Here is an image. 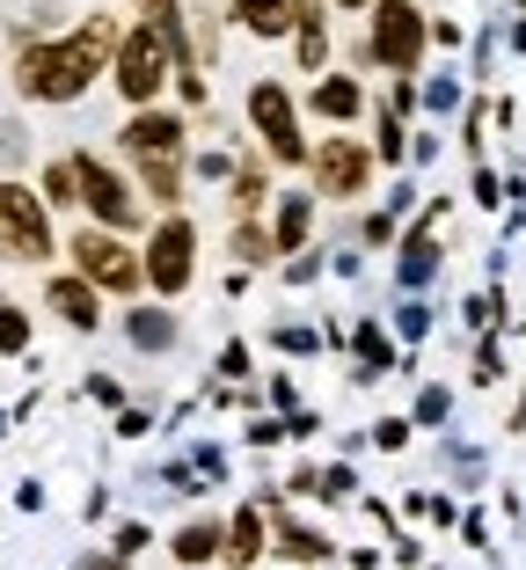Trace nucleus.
<instances>
[{
	"label": "nucleus",
	"mask_w": 526,
	"mask_h": 570,
	"mask_svg": "<svg viewBox=\"0 0 526 570\" xmlns=\"http://www.w3.org/2000/svg\"><path fill=\"white\" fill-rule=\"evenodd\" d=\"M118 51V37H110V16H88L73 37H59V45H30L16 59V88L30 102H73L88 81L102 73V59Z\"/></svg>",
	"instance_id": "obj_1"
},
{
	"label": "nucleus",
	"mask_w": 526,
	"mask_h": 570,
	"mask_svg": "<svg viewBox=\"0 0 526 570\" xmlns=\"http://www.w3.org/2000/svg\"><path fill=\"white\" fill-rule=\"evenodd\" d=\"M110 59H118V96L125 102H153L161 96V81H169V37L161 30H147V22H139V30H125L118 37V51H110Z\"/></svg>",
	"instance_id": "obj_2"
},
{
	"label": "nucleus",
	"mask_w": 526,
	"mask_h": 570,
	"mask_svg": "<svg viewBox=\"0 0 526 570\" xmlns=\"http://www.w3.org/2000/svg\"><path fill=\"white\" fill-rule=\"evenodd\" d=\"M0 256H16V264H44V256H51L44 198L22 190V184H0Z\"/></svg>",
	"instance_id": "obj_3"
},
{
	"label": "nucleus",
	"mask_w": 526,
	"mask_h": 570,
	"mask_svg": "<svg viewBox=\"0 0 526 570\" xmlns=\"http://www.w3.org/2000/svg\"><path fill=\"white\" fill-rule=\"evenodd\" d=\"M417 51H425V22H417V8H409V0H380V22H374V45H366V59L409 73V67H417Z\"/></svg>",
	"instance_id": "obj_4"
},
{
	"label": "nucleus",
	"mask_w": 526,
	"mask_h": 570,
	"mask_svg": "<svg viewBox=\"0 0 526 570\" xmlns=\"http://www.w3.org/2000/svg\"><path fill=\"white\" fill-rule=\"evenodd\" d=\"M73 256H81V278L88 285H110V293H132L147 271H139V256L125 249L118 235H102V227H88L81 242H73Z\"/></svg>",
	"instance_id": "obj_5"
},
{
	"label": "nucleus",
	"mask_w": 526,
	"mask_h": 570,
	"mask_svg": "<svg viewBox=\"0 0 526 570\" xmlns=\"http://www.w3.org/2000/svg\"><path fill=\"white\" fill-rule=\"evenodd\" d=\"M249 118L264 132V147H271V161H300V118H292V96L278 81L249 88Z\"/></svg>",
	"instance_id": "obj_6"
},
{
	"label": "nucleus",
	"mask_w": 526,
	"mask_h": 570,
	"mask_svg": "<svg viewBox=\"0 0 526 570\" xmlns=\"http://www.w3.org/2000/svg\"><path fill=\"white\" fill-rule=\"evenodd\" d=\"M73 184H81V205L102 219V227H132V190H125V176H110V168L96 161V154H73Z\"/></svg>",
	"instance_id": "obj_7"
},
{
	"label": "nucleus",
	"mask_w": 526,
	"mask_h": 570,
	"mask_svg": "<svg viewBox=\"0 0 526 570\" xmlns=\"http://www.w3.org/2000/svg\"><path fill=\"white\" fill-rule=\"evenodd\" d=\"M190 256H198V235H190V219H161V235H153V249H147V264H139V271H147L161 293H183L190 271H198Z\"/></svg>",
	"instance_id": "obj_8"
},
{
	"label": "nucleus",
	"mask_w": 526,
	"mask_h": 570,
	"mask_svg": "<svg viewBox=\"0 0 526 570\" xmlns=\"http://www.w3.org/2000/svg\"><path fill=\"white\" fill-rule=\"evenodd\" d=\"M366 176H374V154L358 147V139H322V147H315V184H322V198H358Z\"/></svg>",
	"instance_id": "obj_9"
},
{
	"label": "nucleus",
	"mask_w": 526,
	"mask_h": 570,
	"mask_svg": "<svg viewBox=\"0 0 526 570\" xmlns=\"http://www.w3.org/2000/svg\"><path fill=\"white\" fill-rule=\"evenodd\" d=\"M125 147H132L139 161H176V147H183V118H161V110H147V118L125 125Z\"/></svg>",
	"instance_id": "obj_10"
},
{
	"label": "nucleus",
	"mask_w": 526,
	"mask_h": 570,
	"mask_svg": "<svg viewBox=\"0 0 526 570\" xmlns=\"http://www.w3.org/2000/svg\"><path fill=\"white\" fill-rule=\"evenodd\" d=\"M227 16L249 22L256 37H286L292 30V0H227Z\"/></svg>",
	"instance_id": "obj_11"
},
{
	"label": "nucleus",
	"mask_w": 526,
	"mask_h": 570,
	"mask_svg": "<svg viewBox=\"0 0 526 570\" xmlns=\"http://www.w3.org/2000/svg\"><path fill=\"white\" fill-rule=\"evenodd\" d=\"M51 307H59V315L73 322V330H96V285L88 278H51Z\"/></svg>",
	"instance_id": "obj_12"
},
{
	"label": "nucleus",
	"mask_w": 526,
	"mask_h": 570,
	"mask_svg": "<svg viewBox=\"0 0 526 570\" xmlns=\"http://www.w3.org/2000/svg\"><path fill=\"white\" fill-rule=\"evenodd\" d=\"M125 336H132L139 352H169V344H176V322L161 315V307H139V315H125Z\"/></svg>",
	"instance_id": "obj_13"
},
{
	"label": "nucleus",
	"mask_w": 526,
	"mask_h": 570,
	"mask_svg": "<svg viewBox=\"0 0 526 570\" xmlns=\"http://www.w3.org/2000/svg\"><path fill=\"white\" fill-rule=\"evenodd\" d=\"M227 563H256V556H264V520H256V512H249V504H241V512H235V527H227Z\"/></svg>",
	"instance_id": "obj_14"
},
{
	"label": "nucleus",
	"mask_w": 526,
	"mask_h": 570,
	"mask_svg": "<svg viewBox=\"0 0 526 570\" xmlns=\"http://www.w3.org/2000/svg\"><path fill=\"white\" fill-rule=\"evenodd\" d=\"M278 556H286V563H322L329 541H322V534H307L300 520H278Z\"/></svg>",
	"instance_id": "obj_15"
},
{
	"label": "nucleus",
	"mask_w": 526,
	"mask_h": 570,
	"mask_svg": "<svg viewBox=\"0 0 526 570\" xmlns=\"http://www.w3.org/2000/svg\"><path fill=\"white\" fill-rule=\"evenodd\" d=\"M307 102H315V118H337L344 125V118H358V81H322Z\"/></svg>",
	"instance_id": "obj_16"
},
{
	"label": "nucleus",
	"mask_w": 526,
	"mask_h": 570,
	"mask_svg": "<svg viewBox=\"0 0 526 570\" xmlns=\"http://www.w3.org/2000/svg\"><path fill=\"white\" fill-rule=\"evenodd\" d=\"M431 271H439V249H431V235H409V242H403V285H425Z\"/></svg>",
	"instance_id": "obj_17"
},
{
	"label": "nucleus",
	"mask_w": 526,
	"mask_h": 570,
	"mask_svg": "<svg viewBox=\"0 0 526 570\" xmlns=\"http://www.w3.org/2000/svg\"><path fill=\"white\" fill-rule=\"evenodd\" d=\"M205 556H220V527H183L176 534V563H205Z\"/></svg>",
	"instance_id": "obj_18"
},
{
	"label": "nucleus",
	"mask_w": 526,
	"mask_h": 570,
	"mask_svg": "<svg viewBox=\"0 0 526 570\" xmlns=\"http://www.w3.org/2000/svg\"><path fill=\"white\" fill-rule=\"evenodd\" d=\"M147 8V30L169 37V51H183V16H176V0H139Z\"/></svg>",
	"instance_id": "obj_19"
},
{
	"label": "nucleus",
	"mask_w": 526,
	"mask_h": 570,
	"mask_svg": "<svg viewBox=\"0 0 526 570\" xmlns=\"http://www.w3.org/2000/svg\"><path fill=\"white\" fill-rule=\"evenodd\" d=\"M81 198V184H73V161H51L44 168V205H73Z\"/></svg>",
	"instance_id": "obj_20"
},
{
	"label": "nucleus",
	"mask_w": 526,
	"mask_h": 570,
	"mask_svg": "<svg viewBox=\"0 0 526 570\" xmlns=\"http://www.w3.org/2000/svg\"><path fill=\"white\" fill-rule=\"evenodd\" d=\"M307 235V198H286V213H278V249H300Z\"/></svg>",
	"instance_id": "obj_21"
},
{
	"label": "nucleus",
	"mask_w": 526,
	"mask_h": 570,
	"mask_svg": "<svg viewBox=\"0 0 526 570\" xmlns=\"http://www.w3.org/2000/svg\"><path fill=\"white\" fill-rule=\"evenodd\" d=\"M139 168H147V190H153L161 205H169L176 190H183V184H176V161H139Z\"/></svg>",
	"instance_id": "obj_22"
},
{
	"label": "nucleus",
	"mask_w": 526,
	"mask_h": 570,
	"mask_svg": "<svg viewBox=\"0 0 526 570\" xmlns=\"http://www.w3.org/2000/svg\"><path fill=\"white\" fill-rule=\"evenodd\" d=\"M235 205H241V213L264 205V176H256V168H241V176H235Z\"/></svg>",
	"instance_id": "obj_23"
},
{
	"label": "nucleus",
	"mask_w": 526,
	"mask_h": 570,
	"mask_svg": "<svg viewBox=\"0 0 526 570\" xmlns=\"http://www.w3.org/2000/svg\"><path fill=\"white\" fill-rule=\"evenodd\" d=\"M22 344H30V322L8 307V315H0V352H22Z\"/></svg>",
	"instance_id": "obj_24"
},
{
	"label": "nucleus",
	"mask_w": 526,
	"mask_h": 570,
	"mask_svg": "<svg viewBox=\"0 0 526 570\" xmlns=\"http://www.w3.org/2000/svg\"><path fill=\"white\" fill-rule=\"evenodd\" d=\"M271 249H278V242H264L256 227H235V256H249V264H256V256H271Z\"/></svg>",
	"instance_id": "obj_25"
},
{
	"label": "nucleus",
	"mask_w": 526,
	"mask_h": 570,
	"mask_svg": "<svg viewBox=\"0 0 526 570\" xmlns=\"http://www.w3.org/2000/svg\"><path fill=\"white\" fill-rule=\"evenodd\" d=\"M358 352L374 358V366H388V336H380V330H358Z\"/></svg>",
	"instance_id": "obj_26"
},
{
	"label": "nucleus",
	"mask_w": 526,
	"mask_h": 570,
	"mask_svg": "<svg viewBox=\"0 0 526 570\" xmlns=\"http://www.w3.org/2000/svg\"><path fill=\"white\" fill-rule=\"evenodd\" d=\"M344 8H366V0H344Z\"/></svg>",
	"instance_id": "obj_27"
}]
</instances>
